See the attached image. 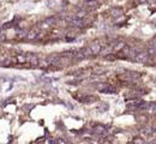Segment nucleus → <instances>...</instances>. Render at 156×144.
I'll list each match as a JSON object with an SVG mask.
<instances>
[{
    "mask_svg": "<svg viewBox=\"0 0 156 144\" xmlns=\"http://www.w3.org/2000/svg\"><path fill=\"white\" fill-rule=\"evenodd\" d=\"M96 88H97V90L101 91V93H108V94H114V93H117V89H115L114 87H112V85H109V84H105V83L97 84Z\"/></svg>",
    "mask_w": 156,
    "mask_h": 144,
    "instance_id": "obj_1",
    "label": "nucleus"
},
{
    "mask_svg": "<svg viewBox=\"0 0 156 144\" xmlns=\"http://www.w3.org/2000/svg\"><path fill=\"white\" fill-rule=\"evenodd\" d=\"M89 56H91V52H90V49L88 47L82 48V49H78L77 53H76V58L77 59H81V60L82 59H87Z\"/></svg>",
    "mask_w": 156,
    "mask_h": 144,
    "instance_id": "obj_2",
    "label": "nucleus"
},
{
    "mask_svg": "<svg viewBox=\"0 0 156 144\" xmlns=\"http://www.w3.org/2000/svg\"><path fill=\"white\" fill-rule=\"evenodd\" d=\"M70 24L73 25V27H77V28H83V27L87 24V21H85V18L72 17V18L70 19Z\"/></svg>",
    "mask_w": 156,
    "mask_h": 144,
    "instance_id": "obj_3",
    "label": "nucleus"
},
{
    "mask_svg": "<svg viewBox=\"0 0 156 144\" xmlns=\"http://www.w3.org/2000/svg\"><path fill=\"white\" fill-rule=\"evenodd\" d=\"M25 59H27V62H29L31 66H37L40 58L35 53H27L25 54Z\"/></svg>",
    "mask_w": 156,
    "mask_h": 144,
    "instance_id": "obj_4",
    "label": "nucleus"
},
{
    "mask_svg": "<svg viewBox=\"0 0 156 144\" xmlns=\"http://www.w3.org/2000/svg\"><path fill=\"white\" fill-rule=\"evenodd\" d=\"M149 54L146 53V52H139V53H137L136 54V56H134V60L137 61V62H142V64H145V62H148V60H149Z\"/></svg>",
    "mask_w": 156,
    "mask_h": 144,
    "instance_id": "obj_5",
    "label": "nucleus"
},
{
    "mask_svg": "<svg viewBox=\"0 0 156 144\" xmlns=\"http://www.w3.org/2000/svg\"><path fill=\"white\" fill-rule=\"evenodd\" d=\"M126 105L129 107H137V108H142V106L144 105V102L140 99H131V100H126Z\"/></svg>",
    "mask_w": 156,
    "mask_h": 144,
    "instance_id": "obj_6",
    "label": "nucleus"
},
{
    "mask_svg": "<svg viewBox=\"0 0 156 144\" xmlns=\"http://www.w3.org/2000/svg\"><path fill=\"white\" fill-rule=\"evenodd\" d=\"M89 49H90V52H91V55H97V54H100L101 53V50H102V48H101V45L99 43V42H93L89 47H88Z\"/></svg>",
    "mask_w": 156,
    "mask_h": 144,
    "instance_id": "obj_7",
    "label": "nucleus"
},
{
    "mask_svg": "<svg viewBox=\"0 0 156 144\" xmlns=\"http://www.w3.org/2000/svg\"><path fill=\"white\" fill-rule=\"evenodd\" d=\"M94 132L97 136H106L107 134V127L103 125H97L94 127Z\"/></svg>",
    "mask_w": 156,
    "mask_h": 144,
    "instance_id": "obj_8",
    "label": "nucleus"
},
{
    "mask_svg": "<svg viewBox=\"0 0 156 144\" xmlns=\"http://www.w3.org/2000/svg\"><path fill=\"white\" fill-rule=\"evenodd\" d=\"M37 37H39V31H37L36 29L29 30V31L27 33V35H25V39H27V40H36Z\"/></svg>",
    "mask_w": 156,
    "mask_h": 144,
    "instance_id": "obj_9",
    "label": "nucleus"
},
{
    "mask_svg": "<svg viewBox=\"0 0 156 144\" xmlns=\"http://www.w3.org/2000/svg\"><path fill=\"white\" fill-rule=\"evenodd\" d=\"M47 59H48V61H49V64H51V66H52V65H56V64L60 61L61 56H60V54H52V55H49Z\"/></svg>",
    "mask_w": 156,
    "mask_h": 144,
    "instance_id": "obj_10",
    "label": "nucleus"
},
{
    "mask_svg": "<svg viewBox=\"0 0 156 144\" xmlns=\"http://www.w3.org/2000/svg\"><path fill=\"white\" fill-rule=\"evenodd\" d=\"M83 1H84L85 6L89 7V9H96L100 5L99 0H83Z\"/></svg>",
    "mask_w": 156,
    "mask_h": 144,
    "instance_id": "obj_11",
    "label": "nucleus"
},
{
    "mask_svg": "<svg viewBox=\"0 0 156 144\" xmlns=\"http://www.w3.org/2000/svg\"><path fill=\"white\" fill-rule=\"evenodd\" d=\"M37 66L41 67V68H47V67L51 66V64H49V61H48L47 58H41V59H39V64H37Z\"/></svg>",
    "mask_w": 156,
    "mask_h": 144,
    "instance_id": "obj_12",
    "label": "nucleus"
},
{
    "mask_svg": "<svg viewBox=\"0 0 156 144\" xmlns=\"http://www.w3.org/2000/svg\"><path fill=\"white\" fill-rule=\"evenodd\" d=\"M15 61L17 64H25L27 62V59H25V54H18L15 56Z\"/></svg>",
    "mask_w": 156,
    "mask_h": 144,
    "instance_id": "obj_13",
    "label": "nucleus"
},
{
    "mask_svg": "<svg viewBox=\"0 0 156 144\" xmlns=\"http://www.w3.org/2000/svg\"><path fill=\"white\" fill-rule=\"evenodd\" d=\"M124 47H125V43L120 41V42H118L117 45H114V47H113V50H114V52H120V50H121Z\"/></svg>",
    "mask_w": 156,
    "mask_h": 144,
    "instance_id": "obj_14",
    "label": "nucleus"
},
{
    "mask_svg": "<svg viewBox=\"0 0 156 144\" xmlns=\"http://www.w3.org/2000/svg\"><path fill=\"white\" fill-rule=\"evenodd\" d=\"M0 64H1L3 66H10L12 64V59L11 58H3V60H1Z\"/></svg>",
    "mask_w": 156,
    "mask_h": 144,
    "instance_id": "obj_15",
    "label": "nucleus"
},
{
    "mask_svg": "<svg viewBox=\"0 0 156 144\" xmlns=\"http://www.w3.org/2000/svg\"><path fill=\"white\" fill-rule=\"evenodd\" d=\"M121 13H123L121 9H112V10H111V15H112L113 17H118V16H120Z\"/></svg>",
    "mask_w": 156,
    "mask_h": 144,
    "instance_id": "obj_16",
    "label": "nucleus"
},
{
    "mask_svg": "<svg viewBox=\"0 0 156 144\" xmlns=\"http://www.w3.org/2000/svg\"><path fill=\"white\" fill-rule=\"evenodd\" d=\"M146 111H148V113L149 114H155V105L154 103H150L149 106H146Z\"/></svg>",
    "mask_w": 156,
    "mask_h": 144,
    "instance_id": "obj_17",
    "label": "nucleus"
},
{
    "mask_svg": "<svg viewBox=\"0 0 156 144\" xmlns=\"http://www.w3.org/2000/svg\"><path fill=\"white\" fill-rule=\"evenodd\" d=\"M85 16H87V11H81V12H78L74 17H77V18H85Z\"/></svg>",
    "mask_w": 156,
    "mask_h": 144,
    "instance_id": "obj_18",
    "label": "nucleus"
},
{
    "mask_svg": "<svg viewBox=\"0 0 156 144\" xmlns=\"http://www.w3.org/2000/svg\"><path fill=\"white\" fill-rule=\"evenodd\" d=\"M133 142H134L136 144H144V140H143L142 138H139V137H138V138H134Z\"/></svg>",
    "mask_w": 156,
    "mask_h": 144,
    "instance_id": "obj_19",
    "label": "nucleus"
}]
</instances>
